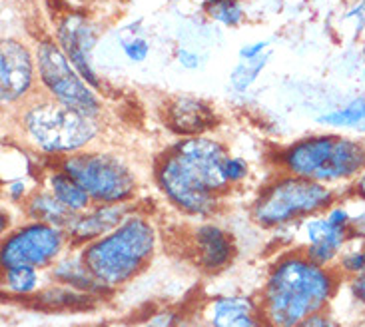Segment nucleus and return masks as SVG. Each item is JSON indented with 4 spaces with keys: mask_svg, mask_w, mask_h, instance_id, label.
<instances>
[{
    "mask_svg": "<svg viewBox=\"0 0 365 327\" xmlns=\"http://www.w3.org/2000/svg\"><path fill=\"white\" fill-rule=\"evenodd\" d=\"M98 30L82 12H68L56 24V44L92 88L102 90V80L94 70V48Z\"/></svg>",
    "mask_w": 365,
    "mask_h": 327,
    "instance_id": "9d476101",
    "label": "nucleus"
},
{
    "mask_svg": "<svg viewBox=\"0 0 365 327\" xmlns=\"http://www.w3.org/2000/svg\"><path fill=\"white\" fill-rule=\"evenodd\" d=\"M160 234L148 214L134 209L104 238L76 248L86 268L106 294L128 286L146 271L158 251Z\"/></svg>",
    "mask_w": 365,
    "mask_h": 327,
    "instance_id": "7ed1b4c3",
    "label": "nucleus"
},
{
    "mask_svg": "<svg viewBox=\"0 0 365 327\" xmlns=\"http://www.w3.org/2000/svg\"><path fill=\"white\" fill-rule=\"evenodd\" d=\"M259 327H267V326H266V323H262V326H259Z\"/></svg>",
    "mask_w": 365,
    "mask_h": 327,
    "instance_id": "4c0bfd02",
    "label": "nucleus"
},
{
    "mask_svg": "<svg viewBox=\"0 0 365 327\" xmlns=\"http://www.w3.org/2000/svg\"><path fill=\"white\" fill-rule=\"evenodd\" d=\"M172 2H180V0H172Z\"/></svg>",
    "mask_w": 365,
    "mask_h": 327,
    "instance_id": "58836bf2",
    "label": "nucleus"
},
{
    "mask_svg": "<svg viewBox=\"0 0 365 327\" xmlns=\"http://www.w3.org/2000/svg\"><path fill=\"white\" fill-rule=\"evenodd\" d=\"M180 316L172 309H164V311H158L154 313L152 318H148L144 321L142 327H178Z\"/></svg>",
    "mask_w": 365,
    "mask_h": 327,
    "instance_id": "c756f323",
    "label": "nucleus"
},
{
    "mask_svg": "<svg viewBox=\"0 0 365 327\" xmlns=\"http://www.w3.org/2000/svg\"><path fill=\"white\" fill-rule=\"evenodd\" d=\"M347 20H356V32L359 34L361 30H365V0H359L354 9L346 14Z\"/></svg>",
    "mask_w": 365,
    "mask_h": 327,
    "instance_id": "f704fd0d",
    "label": "nucleus"
},
{
    "mask_svg": "<svg viewBox=\"0 0 365 327\" xmlns=\"http://www.w3.org/2000/svg\"><path fill=\"white\" fill-rule=\"evenodd\" d=\"M20 124L30 148L56 160L86 150L98 136L96 120L66 108L54 100H40L29 106Z\"/></svg>",
    "mask_w": 365,
    "mask_h": 327,
    "instance_id": "423d86ee",
    "label": "nucleus"
},
{
    "mask_svg": "<svg viewBox=\"0 0 365 327\" xmlns=\"http://www.w3.org/2000/svg\"><path fill=\"white\" fill-rule=\"evenodd\" d=\"M56 166L76 180L94 204H134L138 196L136 172L116 154L82 150Z\"/></svg>",
    "mask_w": 365,
    "mask_h": 327,
    "instance_id": "0eeeda50",
    "label": "nucleus"
},
{
    "mask_svg": "<svg viewBox=\"0 0 365 327\" xmlns=\"http://www.w3.org/2000/svg\"><path fill=\"white\" fill-rule=\"evenodd\" d=\"M42 186L48 190L50 194L58 199L68 212H72L74 216H78V214L94 206V202L90 199L86 190L82 188L76 180L70 178L66 172H62L58 166H52V168L44 172Z\"/></svg>",
    "mask_w": 365,
    "mask_h": 327,
    "instance_id": "a211bd4d",
    "label": "nucleus"
},
{
    "mask_svg": "<svg viewBox=\"0 0 365 327\" xmlns=\"http://www.w3.org/2000/svg\"><path fill=\"white\" fill-rule=\"evenodd\" d=\"M224 178H226L230 190L242 186L247 178H250V164L246 158L242 156H227L224 162Z\"/></svg>",
    "mask_w": 365,
    "mask_h": 327,
    "instance_id": "bb28decb",
    "label": "nucleus"
},
{
    "mask_svg": "<svg viewBox=\"0 0 365 327\" xmlns=\"http://www.w3.org/2000/svg\"><path fill=\"white\" fill-rule=\"evenodd\" d=\"M349 199V198H347ZM351 202V224H349V236L351 239H365V204Z\"/></svg>",
    "mask_w": 365,
    "mask_h": 327,
    "instance_id": "cd10ccee",
    "label": "nucleus"
},
{
    "mask_svg": "<svg viewBox=\"0 0 365 327\" xmlns=\"http://www.w3.org/2000/svg\"><path fill=\"white\" fill-rule=\"evenodd\" d=\"M164 122L180 138L204 136L216 126V114L204 100L178 96L170 100L164 110Z\"/></svg>",
    "mask_w": 365,
    "mask_h": 327,
    "instance_id": "dca6fc26",
    "label": "nucleus"
},
{
    "mask_svg": "<svg viewBox=\"0 0 365 327\" xmlns=\"http://www.w3.org/2000/svg\"><path fill=\"white\" fill-rule=\"evenodd\" d=\"M36 303L44 306L50 309H76V308H88L94 299L88 294H80L76 289H70L66 286H58V284H52L46 288H42L38 296H36Z\"/></svg>",
    "mask_w": 365,
    "mask_h": 327,
    "instance_id": "4be33fe9",
    "label": "nucleus"
},
{
    "mask_svg": "<svg viewBox=\"0 0 365 327\" xmlns=\"http://www.w3.org/2000/svg\"><path fill=\"white\" fill-rule=\"evenodd\" d=\"M206 12L210 19L224 24L227 28L237 26L244 20V9H242V4L237 0H224V2L206 6Z\"/></svg>",
    "mask_w": 365,
    "mask_h": 327,
    "instance_id": "393cba45",
    "label": "nucleus"
},
{
    "mask_svg": "<svg viewBox=\"0 0 365 327\" xmlns=\"http://www.w3.org/2000/svg\"><path fill=\"white\" fill-rule=\"evenodd\" d=\"M296 327H341V323L329 313V309H326V311H319L316 316H309L302 323H297Z\"/></svg>",
    "mask_w": 365,
    "mask_h": 327,
    "instance_id": "7c9ffc66",
    "label": "nucleus"
},
{
    "mask_svg": "<svg viewBox=\"0 0 365 327\" xmlns=\"http://www.w3.org/2000/svg\"><path fill=\"white\" fill-rule=\"evenodd\" d=\"M22 212H24L26 219L42 222V224H48V226L60 229H68L74 219V214L64 208L44 186H40L30 194L29 199L22 204Z\"/></svg>",
    "mask_w": 365,
    "mask_h": 327,
    "instance_id": "6ab92c4d",
    "label": "nucleus"
},
{
    "mask_svg": "<svg viewBox=\"0 0 365 327\" xmlns=\"http://www.w3.org/2000/svg\"><path fill=\"white\" fill-rule=\"evenodd\" d=\"M267 60H269V54H264L259 58L254 60H240L236 64V68L232 70L230 74V84L236 92H246V90L252 88V84L259 78L262 70L267 66Z\"/></svg>",
    "mask_w": 365,
    "mask_h": 327,
    "instance_id": "b1692460",
    "label": "nucleus"
},
{
    "mask_svg": "<svg viewBox=\"0 0 365 327\" xmlns=\"http://www.w3.org/2000/svg\"><path fill=\"white\" fill-rule=\"evenodd\" d=\"M176 60H178L180 66L186 70H197L204 64V56L197 50L187 48V46H180L176 50Z\"/></svg>",
    "mask_w": 365,
    "mask_h": 327,
    "instance_id": "c85d7f7f",
    "label": "nucleus"
},
{
    "mask_svg": "<svg viewBox=\"0 0 365 327\" xmlns=\"http://www.w3.org/2000/svg\"><path fill=\"white\" fill-rule=\"evenodd\" d=\"M319 124L334 130H349L365 134V94L347 100L344 106L329 110L317 118Z\"/></svg>",
    "mask_w": 365,
    "mask_h": 327,
    "instance_id": "412c9836",
    "label": "nucleus"
},
{
    "mask_svg": "<svg viewBox=\"0 0 365 327\" xmlns=\"http://www.w3.org/2000/svg\"><path fill=\"white\" fill-rule=\"evenodd\" d=\"M187 251L204 274H220L236 259L234 236L214 222H200L187 236Z\"/></svg>",
    "mask_w": 365,
    "mask_h": 327,
    "instance_id": "9b49d317",
    "label": "nucleus"
},
{
    "mask_svg": "<svg viewBox=\"0 0 365 327\" xmlns=\"http://www.w3.org/2000/svg\"><path fill=\"white\" fill-rule=\"evenodd\" d=\"M46 278L52 284L58 286H66L70 289H76L80 294H88L92 298H102L106 291L100 288L98 281L94 279V276L90 274V269L86 268L84 259L80 256V251L76 248H72L66 251L62 258L46 271Z\"/></svg>",
    "mask_w": 365,
    "mask_h": 327,
    "instance_id": "f3484780",
    "label": "nucleus"
},
{
    "mask_svg": "<svg viewBox=\"0 0 365 327\" xmlns=\"http://www.w3.org/2000/svg\"><path fill=\"white\" fill-rule=\"evenodd\" d=\"M344 284L365 271V239H351L334 266Z\"/></svg>",
    "mask_w": 365,
    "mask_h": 327,
    "instance_id": "5701e85b",
    "label": "nucleus"
},
{
    "mask_svg": "<svg viewBox=\"0 0 365 327\" xmlns=\"http://www.w3.org/2000/svg\"><path fill=\"white\" fill-rule=\"evenodd\" d=\"M344 196L349 199H354V202H361V204H365V170L354 180V184L344 192Z\"/></svg>",
    "mask_w": 365,
    "mask_h": 327,
    "instance_id": "72a5a7b5",
    "label": "nucleus"
},
{
    "mask_svg": "<svg viewBox=\"0 0 365 327\" xmlns=\"http://www.w3.org/2000/svg\"><path fill=\"white\" fill-rule=\"evenodd\" d=\"M269 48V40H256V42H250L244 44L240 48V60H254L264 56Z\"/></svg>",
    "mask_w": 365,
    "mask_h": 327,
    "instance_id": "2f4dec72",
    "label": "nucleus"
},
{
    "mask_svg": "<svg viewBox=\"0 0 365 327\" xmlns=\"http://www.w3.org/2000/svg\"><path fill=\"white\" fill-rule=\"evenodd\" d=\"M44 276L30 266H10L2 268V289L10 298H36L42 291Z\"/></svg>",
    "mask_w": 365,
    "mask_h": 327,
    "instance_id": "aec40b11",
    "label": "nucleus"
},
{
    "mask_svg": "<svg viewBox=\"0 0 365 327\" xmlns=\"http://www.w3.org/2000/svg\"><path fill=\"white\" fill-rule=\"evenodd\" d=\"M217 2H224V0H206V6H212V4H217Z\"/></svg>",
    "mask_w": 365,
    "mask_h": 327,
    "instance_id": "e433bc0d",
    "label": "nucleus"
},
{
    "mask_svg": "<svg viewBox=\"0 0 365 327\" xmlns=\"http://www.w3.org/2000/svg\"><path fill=\"white\" fill-rule=\"evenodd\" d=\"M227 148L216 138H180L156 162L154 182L162 198L186 218L206 222L216 216L230 192L224 178Z\"/></svg>",
    "mask_w": 365,
    "mask_h": 327,
    "instance_id": "f257e3e1",
    "label": "nucleus"
},
{
    "mask_svg": "<svg viewBox=\"0 0 365 327\" xmlns=\"http://www.w3.org/2000/svg\"><path fill=\"white\" fill-rule=\"evenodd\" d=\"M70 249L72 244L66 229L26 219L4 234L0 246V266H30L48 271Z\"/></svg>",
    "mask_w": 365,
    "mask_h": 327,
    "instance_id": "1a4fd4ad",
    "label": "nucleus"
},
{
    "mask_svg": "<svg viewBox=\"0 0 365 327\" xmlns=\"http://www.w3.org/2000/svg\"><path fill=\"white\" fill-rule=\"evenodd\" d=\"M66 2L74 4V6H82V4H86V2H90V0H66Z\"/></svg>",
    "mask_w": 365,
    "mask_h": 327,
    "instance_id": "c9c22d12",
    "label": "nucleus"
},
{
    "mask_svg": "<svg viewBox=\"0 0 365 327\" xmlns=\"http://www.w3.org/2000/svg\"><path fill=\"white\" fill-rule=\"evenodd\" d=\"M341 284L336 269L319 266L299 248L282 251L269 264L257 294L262 319L267 327H296L326 311Z\"/></svg>",
    "mask_w": 365,
    "mask_h": 327,
    "instance_id": "f03ea898",
    "label": "nucleus"
},
{
    "mask_svg": "<svg viewBox=\"0 0 365 327\" xmlns=\"http://www.w3.org/2000/svg\"><path fill=\"white\" fill-rule=\"evenodd\" d=\"M128 34H124L122 40H120V46H122V52H124V56L130 60V62H134V64H140V62H144V60L150 56V42L140 32H134V28L126 30Z\"/></svg>",
    "mask_w": 365,
    "mask_h": 327,
    "instance_id": "a878e982",
    "label": "nucleus"
},
{
    "mask_svg": "<svg viewBox=\"0 0 365 327\" xmlns=\"http://www.w3.org/2000/svg\"><path fill=\"white\" fill-rule=\"evenodd\" d=\"M296 228L297 236H299L297 248L302 249L307 258L314 259L319 266H326V268L336 266L337 258L341 256V251L351 242L349 229L334 226L326 218V214L312 216Z\"/></svg>",
    "mask_w": 365,
    "mask_h": 327,
    "instance_id": "f8f14e48",
    "label": "nucleus"
},
{
    "mask_svg": "<svg viewBox=\"0 0 365 327\" xmlns=\"http://www.w3.org/2000/svg\"><path fill=\"white\" fill-rule=\"evenodd\" d=\"M36 68L42 86L48 92L50 100L58 102L66 108L80 112L88 118H98L100 104L96 90L78 74V70L70 64L64 52L52 40H40L36 44Z\"/></svg>",
    "mask_w": 365,
    "mask_h": 327,
    "instance_id": "6e6552de",
    "label": "nucleus"
},
{
    "mask_svg": "<svg viewBox=\"0 0 365 327\" xmlns=\"http://www.w3.org/2000/svg\"><path fill=\"white\" fill-rule=\"evenodd\" d=\"M344 192L277 172L250 206V218L262 229L296 228L312 216L331 208Z\"/></svg>",
    "mask_w": 365,
    "mask_h": 327,
    "instance_id": "39448f33",
    "label": "nucleus"
},
{
    "mask_svg": "<svg viewBox=\"0 0 365 327\" xmlns=\"http://www.w3.org/2000/svg\"><path fill=\"white\" fill-rule=\"evenodd\" d=\"M276 166L282 174L346 192L365 170V142L336 132L312 134L279 150Z\"/></svg>",
    "mask_w": 365,
    "mask_h": 327,
    "instance_id": "20e7f679",
    "label": "nucleus"
},
{
    "mask_svg": "<svg viewBox=\"0 0 365 327\" xmlns=\"http://www.w3.org/2000/svg\"><path fill=\"white\" fill-rule=\"evenodd\" d=\"M136 209L134 204H94L92 208L74 216L66 229L72 248H82L90 242L104 238L116 229Z\"/></svg>",
    "mask_w": 365,
    "mask_h": 327,
    "instance_id": "4468645a",
    "label": "nucleus"
},
{
    "mask_svg": "<svg viewBox=\"0 0 365 327\" xmlns=\"http://www.w3.org/2000/svg\"><path fill=\"white\" fill-rule=\"evenodd\" d=\"M347 284V289H349V294H351V298L356 303H359L361 308H365V271L364 274H359L356 278H351Z\"/></svg>",
    "mask_w": 365,
    "mask_h": 327,
    "instance_id": "473e14b6",
    "label": "nucleus"
},
{
    "mask_svg": "<svg viewBox=\"0 0 365 327\" xmlns=\"http://www.w3.org/2000/svg\"><path fill=\"white\" fill-rule=\"evenodd\" d=\"M36 58L19 40H2L0 48V98L2 104H16L32 88Z\"/></svg>",
    "mask_w": 365,
    "mask_h": 327,
    "instance_id": "ddd939ff",
    "label": "nucleus"
},
{
    "mask_svg": "<svg viewBox=\"0 0 365 327\" xmlns=\"http://www.w3.org/2000/svg\"><path fill=\"white\" fill-rule=\"evenodd\" d=\"M207 327H259L264 323L257 298L246 294H224L207 301Z\"/></svg>",
    "mask_w": 365,
    "mask_h": 327,
    "instance_id": "2eb2a0df",
    "label": "nucleus"
}]
</instances>
